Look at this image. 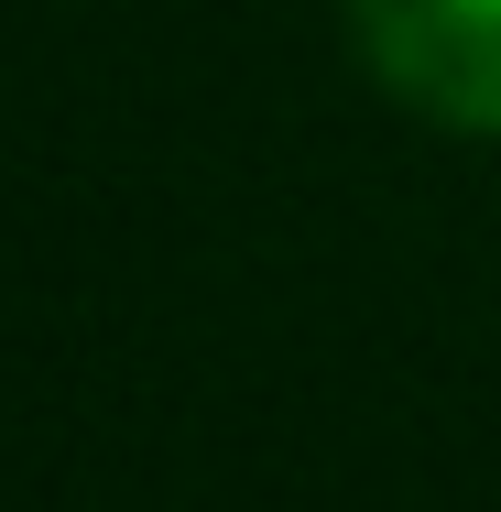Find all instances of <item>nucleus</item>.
<instances>
[{
	"instance_id": "1",
	"label": "nucleus",
	"mask_w": 501,
	"mask_h": 512,
	"mask_svg": "<svg viewBox=\"0 0 501 512\" xmlns=\"http://www.w3.org/2000/svg\"><path fill=\"white\" fill-rule=\"evenodd\" d=\"M349 44L403 109L501 131V0H349Z\"/></svg>"
}]
</instances>
